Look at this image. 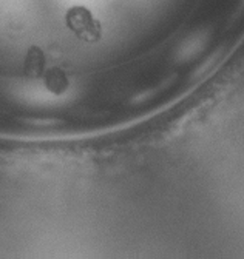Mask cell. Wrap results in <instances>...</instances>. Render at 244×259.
<instances>
[{
    "mask_svg": "<svg viewBox=\"0 0 244 259\" xmlns=\"http://www.w3.org/2000/svg\"><path fill=\"white\" fill-rule=\"evenodd\" d=\"M65 23L73 34L85 44H96L102 39V23L85 7H71L65 14Z\"/></svg>",
    "mask_w": 244,
    "mask_h": 259,
    "instance_id": "6da1fadb",
    "label": "cell"
},
{
    "mask_svg": "<svg viewBox=\"0 0 244 259\" xmlns=\"http://www.w3.org/2000/svg\"><path fill=\"white\" fill-rule=\"evenodd\" d=\"M25 76L29 79H39L45 71V54L39 47H29L25 63H23Z\"/></svg>",
    "mask_w": 244,
    "mask_h": 259,
    "instance_id": "7a4b0ae2",
    "label": "cell"
},
{
    "mask_svg": "<svg viewBox=\"0 0 244 259\" xmlns=\"http://www.w3.org/2000/svg\"><path fill=\"white\" fill-rule=\"evenodd\" d=\"M68 79L65 73L60 68H51L45 74V87L54 93V94H62L68 90Z\"/></svg>",
    "mask_w": 244,
    "mask_h": 259,
    "instance_id": "3957f363",
    "label": "cell"
}]
</instances>
